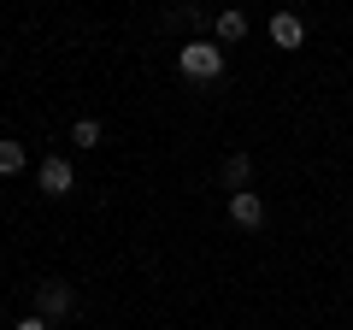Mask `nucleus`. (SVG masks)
Segmentation results:
<instances>
[{
    "label": "nucleus",
    "instance_id": "4",
    "mask_svg": "<svg viewBox=\"0 0 353 330\" xmlns=\"http://www.w3.org/2000/svg\"><path fill=\"white\" fill-rule=\"evenodd\" d=\"M36 313L41 318H65L71 313V289H65V283H41L36 289Z\"/></svg>",
    "mask_w": 353,
    "mask_h": 330
},
{
    "label": "nucleus",
    "instance_id": "8",
    "mask_svg": "<svg viewBox=\"0 0 353 330\" xmlns=\"http://www.w3.org/2000/svg\"><path fill=\"white\" fill-rule=\"evenodd\" d=\"M71 142H77V148H101V124H94V118H77V124H71Z\"/></svg>",
    "mask_w": 353,
    "mask_h": 330
},
{
    "label": "nucleus",
    "instance_id": "10",
    "mask_svg": "<svg viewBox=\"0 0 353 330\" xmlns=\"http://www.w3.org/2000/svg\"><path fill=\"white\" fill-rule=\"evenodd\" d=\"M18 330H53V318H41V313H30L24 324H18Z\"/></svg>",
    "mask_w": 353,
    "mask_h": 330
},
{
    "label": "nucleus",
    "instance_id": "6",
    "mask_svg": "<svg viewBox=\"0 0 353 330\" xmlns=\"http://www.w3.org/2000/svg\"><path fill=\"white\" fill-rule=\"evenodd\" d=\"M248 36V12H218V41H241Z\"/></svg>",
    "mask_w": 353,
    "mask_h": 330
},
{
    "label": "nucleus",
    "instance_id": "7",
    "mask_svg": "<svg viewBox=\"0 0 353 330\" xmlns=\"http://www.w3.org/2000/svg\"><path fill=\"white\" fill-rule=\"evenodd\" d=\"M24 171V148L18 142H0V177H18Z\"/></svg>",
    "mask_w": 353,
    "mask_h": 330
},
{
    "label": "nucleus",
    "instance_id": "2",
    "mask_svg": "<svg viewBox=\"0 0 353 330\" xmlns=\"http://www.w3.org/2000/svg\"><path fill=\"white\" fill-rule=\"evenodd\" d=\"M230 218H236L241 230H259L265 224V201L253 189H230Z\"/></svg>",
    "mask_w": 353,
    "mask_h": 330
},
{
    "label": "nucleus",
    "instance_id": "1",
    "mask_svg": "<svg viewBox=\"0 0 353 330\" xmlns=\"http://www.w3.org/2000/svg\"><path fill=\"white\" fill-rule=\"evenodd\" d=\"M176 71L194 77V83H212V77H224V48L218 41H183L176 48Z\"/></svg>",
    "mask_w": 353,
    "mask_h": 330
},
{
    "label": "nucleus",
    "instance_id": "3",
    "mask_svg": "<svg viewBox=\"0 0 353 330\" xmlns=\"http://www.w3.org/2000/svg\"><path fill=\"white\" fill-rule=\"evenodd\" d=\"M71 183H77V171L59 159V153H53V159H41V195H53V201H59V195H71Z\"/></svg>",
    "mask_w": 353,
    "mask_h": 330
},
{
    "label": "nucleus",
    "instance_id": "5",
    "mask_svg": "<svg viewBox=\"0 0 353 330\" xmlns=\"http://www.w3.org/2000/svg\"><path fill=\"white\" fill-rule=\"evenodd\" d=\"M271 41H277V48H301V41H306V24H301L294 12H277V18H271Z\"/></svg>",
    "mask_w": 353,
    "mask_h": 330
},
{
    "label": "nucleus",
    "instance_id": "9",
    "mask_svg": "<svg viewBox=\"0 0 353 330\" xmlns=\"http://www.w3.org/2000/svg\"><path fill=\"white\" fill-rule=\"evenodd\" d=\"M248 177H253V165H248V153H236V159L224 165V183H230V189H241V183H248Z\"/></svg>",
    "mask_w": 353,
    "mask_h": 330
}]
</instances>
